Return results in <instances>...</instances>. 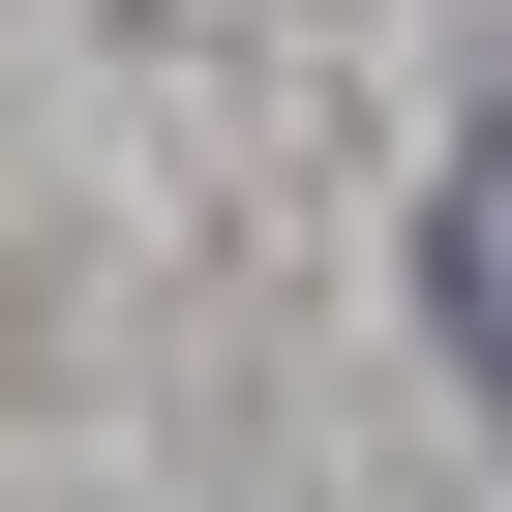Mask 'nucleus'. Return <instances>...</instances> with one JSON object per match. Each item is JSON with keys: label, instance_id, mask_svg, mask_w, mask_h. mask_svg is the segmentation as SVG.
I'll return each mask as SVG.
<instances>
[{"label": "nucleus", "instance_id": "f257e3e1", "mask_svg": "<svg viewBox=\"0 0 512 512\" xmlns=\"http://www.w3.org/2000/svg\"><path fill=\"white\" fill-rule=\"evenodd\" d=\"M452 362H482V392H512V151H482V181H452Z\"/></svg>", "mask_w": 512, "mask_h": 512}]
</instances>
